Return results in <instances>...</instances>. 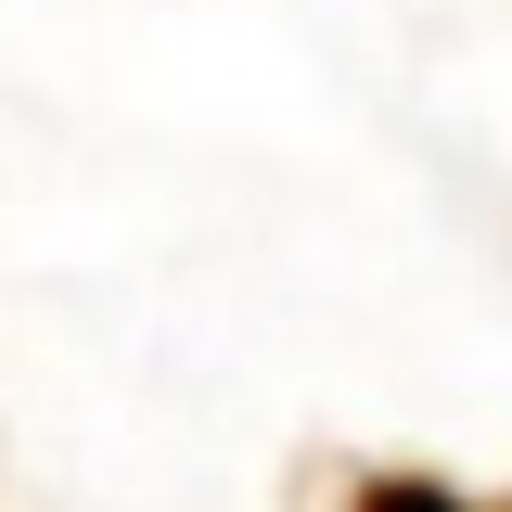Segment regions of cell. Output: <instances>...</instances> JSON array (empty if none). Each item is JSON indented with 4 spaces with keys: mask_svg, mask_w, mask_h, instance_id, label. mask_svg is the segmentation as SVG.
Instances as JSON below:
<instances>
[{
    "mask_svg": "<svg viewBox=\"0 0 512 512\" xmlns=\"http://www.w3.org/2000/svg\"><path fill=\"white\" fill-rule=\"evenodd\" d=\"M346 512H512V500H474V487H448V474H359Z\"/></svg>",
    "mask_w": 512,
    "mask_h": 512,
    "instance_id": "1",
    "label": "cell"
}]
</instances>
